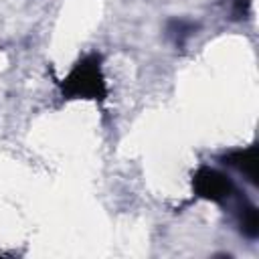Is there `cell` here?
I'll list each match as a JSON object with an SVG mask.
<instances>
[{
  "label": "cell",
  "instance_id": "obj_3",
  "mask_svg": "<svg viewBox=\"0 0 259 259\" xmlns=\"http://www.w3.org/2000/svg\"><path fill=\"white\" fill-rule=\"evenodd\" d=\"M223 164L239 170L251 184H257V178H259V154H257V146L251 144L247 148H241V150H231L227 154H223L219 158Z\"/></svg>",
  "mask_w": 259,
  "mask_h": 259
},
{
  "label": "cell",
  "instance_id": "obj_1",
  "mask_svg": "<svg viewBox=\"0 0 259 259\" xmlns=\"http://www.w3.org/2000/svg\"><path fill=\"white\" fill-rule=\"evenodd\" d=\"M61 95L65 99L103 101L107 95V85L101 71V55L89 53L79 59L69 75L61 81Z\"/></svg>",
  "mask_w": 259,
  "mask_h": 259
},
{
  "label": "cell",
  "instance_id": "obj_4",
  "mask_svg": "<svg viewBox=\"0 0 259 259\" xmlns=\"http://www.w3.org/2000/svg\"><path fill=\"white\" fill-rule=\"evenodd\" d=\"M237 223H239V231L243 237L257 239V235H259V210L247 196H239V200H237Z\"/></svg>",
  "mask_w": 259,
  "mask_h": 259
},
{
  "label": "cell",
  "instance_id": "obj_2",
  "mask_svg": "<svg viewBox=\"0 0 259 259\" xmlns=\"http://www.w3.org/2000/svg\"><path fill=\"white\" fill-rule=\"evenodd\" d=\"M192 190H194L196 198L210 200L217 204H227L229 200H233L239 194L233 178H229L225 172L210 168V166H200L194 172Z\"/></svg>",
  "mask_w": 259,
  "mask_h": 259
},
{
  "label": "cell",
  "instance_id": "obj_6",
  "mask_svg": "<svg viewBox=\"0 0 259 259\" xmlns=\"http://www.w3.org/2000/svg\"><path fill=\"white\" fill-rule=\"evenodd\" d=\"M247 12H249V0H233L231 2V18L233 20L245 18Z\"/></svg>",
  "mask_w": 259,
  "mask_h": 259
},
{
  "label": "cell",
  "instance_id": "obj_5",
  "mask_svg": "<svg viewBox=\"0 0 259 259\" xmlns=\"http://www.w3.org/2000/svg\"><path fill=\"white\" fill-rule=\"evenodd\" d=\"M196 30V24L190 22V20H184V18H172L168 20L166 24V34L174 40L176 47H184L186 38Z\"/></svg>",
  "mask_w": 259,
  "mask_h": 259
}]
</instances>
